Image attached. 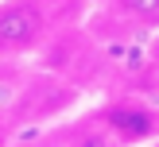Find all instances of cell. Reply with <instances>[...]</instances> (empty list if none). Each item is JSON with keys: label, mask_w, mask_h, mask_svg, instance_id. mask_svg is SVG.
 I'll list each match as a JSON object with an SVG mask.
<instances>
[{"label": "cell", "mask_w": 159, "mask_h": 147, "mask_svg": "<svg viewBox=\"0 0 159 147\" xmlns=\"http://www.w3.org/2000/svg\"><path fill=\"white\" fill-rule=\"evenodd\" d=\"M47 35L43 0H0V54H27Z\"/></svg>", "instance_id": "1"}, {"label": "cell", "mask_w": 159, "mask_h": 147, "mask_svg": "<svg viewBox=\"0 0 159 147\" xmlns=\"http://www.w3.org/2000/svg\"><path fill=\"white\" fill-rule=\"evenodd\" d=\"M97 120L105 124L124 147L152 143V139L159 136V116H155V108L144 105V101H113V105H105L97 112Z\"/></svg>", "instance_id": "2"}, {"label": "cell", "mask_w": 159, "mask_h": 147, "mask_svg": "<svg viewBox=\"0 0 159 147\" xmlns=\"http://www.w3.org/2000/svg\"><path fill=\"white\" fill-rule=\"evenodd\" d=\"M113 8L124 15V19L159 31V0H113Z\"/></svg>", "instance_id": "3"}, {"label": "cell", "mask_w": 159, "mask_h": 147, "mask_svg": "<svg viewBox=\"0 0 159 147\" xmlns=\"http://www.w3.org/2000/svg\"><path fill=\"white\" fill-rule=\"evenodd\" d=\"M66 147H124V143H120V139H116L101 120H89V124H82V128L70 136Z\"/></svg>", "instance_id": "4"}, {"label": "cell", "mask_w": 159, "mask_h": 147, "mask_svg": "<svg viewBox=\"0 0 159 147\" xmlns=\"http://www.w3.org/2000/svg\"><path fill=\"white\" fill-rule=\"evenodd\" d=\"M152 58L159 62V35H155V43H152Z\"/></svg>", "instance_id": "5"}, {"label": "cell", "mask_w": 159, "mask_h": 147, "mask_svg": "<svg viewBox=\"0 0 159 147\" xmlns=\"http://www.w3.org/2000/svg\"><path fill=\"white\" fill-rule=\"evenodd\" d=\"M152 147H159V136H155V139H152Z\"/></svg>", "instance_id": "6"}]
</instances>
